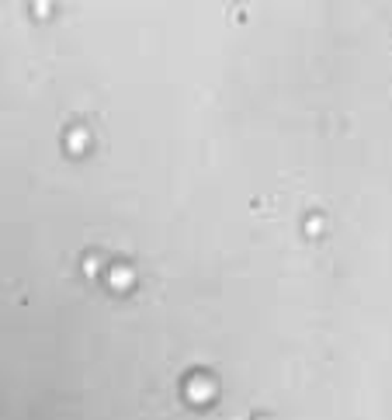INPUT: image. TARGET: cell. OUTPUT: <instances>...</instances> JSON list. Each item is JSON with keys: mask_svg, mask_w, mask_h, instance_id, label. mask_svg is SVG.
<instances>
[{"mask_svg": "<svg viewBox=\"0 0 392 420\" xmlns=\"http://www.w3.org/2000/svg\"><path fill=\"white\" fill-rule=\"evenodd\" d=\"M257 420H264V417H257Z\"/></svg>", "mask_w": 392, "mask_h": 420, "instance_id": "6", "label": "cell"}, {"mask_svg": "<svg viewBox=\"0 0 392 420\" xmlns=\"http://www.w3.org/2000/svg\"><path fill=\"white\" fill-rule=\"evenodd\" d=\"M184 396H188L191 403H198V406L212 403V399H215V379H212L208 372H195V375L184 382Z\"/></svg>", "mask_w": 392, "mask_h": 420, "instance_id": "1", "label": "cell"}, {"mask_svg": "<svg viewBox=\"0 0 392 420\" xmlns=\"http://www.w3.org/2000/svg\"><path fill=\"white\" fill-rule=\"evenodd\" d=\"M132 282H136V271L129 264H111V271H108V285L111 288L125 292V288H132Z\"/></svg>", "mask_w": 392, "mask_h": 420, "instance_id": "2", "label": "cell"}, {"mask_svg": "<svg viewBox=\"0 0 392 420\" xmlns=\"http://www.w3.org/2000/svg\"><path fill=\"white\" fill-rule=\"evenodd\" d=\"M87 146H90V129H84V125L70 129V136H66V149H70V153H84Z\"/></svg>", "mask_w": 392, "mask_h": 420, "instance_id": "3", "label": "cell"}, {"mask_svg": "<svg viewBox=\"0 0 392 420\" xmlns=\"http://www.w3.org/2000/svg\"><path fill=\"white\" fill-rule=\"evenodd\" d=\"M97 268H101V260H97V257H87V264H84V271H87V275H97Z\"/></svg>", "mask_w": 392, "mask_h": 420, "instance_id": "5", "label": "cell"}, {"mask_svg": "<svg viewBox=\"0 0 392 420\" xmlns=\"http://www.w3.org/2000/svg\"><path fill=\"white\" fill-rule=\"evenodd\" d=\"M319 230H323V219H319V216H313V219H306V233H313V236H316Z\"/></svg>", "mask_w": 392, "mask_h": 420, "instance_id": "4", "label": "cell"}]
</instances>
